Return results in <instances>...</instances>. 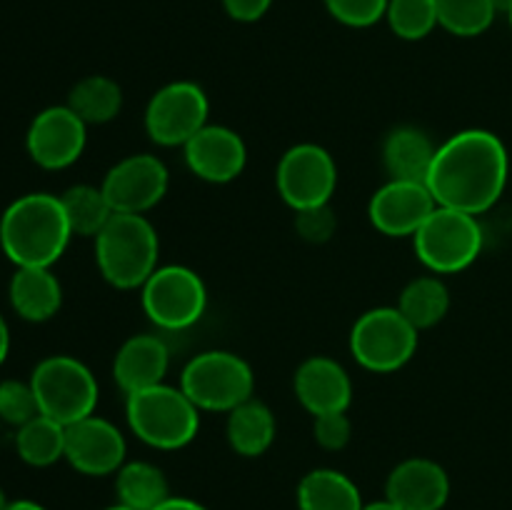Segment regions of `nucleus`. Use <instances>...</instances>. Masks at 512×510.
I'll return each instance as SVG.
<instances>
[{
  "label": "nucleus",
  "instance_id": "nucleus-1",
  "mask_svg": "<svg viewBox=\"0 0 512 510\" xmlns=\"http://www.w3.org/2000/svg\"><path fill=\"white\" fill-rule=\"evenodd\" d=\"M510 155L503 140L483 128L460 130L438 145L425 185L435 203L483 215L503 198Z\"/></svg>",
  "mask_w": 512,
  "mask_h": 510
},
{
  "label": "nucleus",
  "instance_id": "nucleus-2",
  "mask_svg": "<svg viewBox=\"0 0 512 510\" xmlns=\"http://www.w3.org/2000/svg\"><path fill=\"white\" fill-rule=\"evenodd\" d=\"M70 238L73 230L60 195H20L0 218V248L18 268H53Z\"/></svg>",
  "mask_w": 512,
  "mask_h": 510
},
{
  "label": "nucleus",
  "instance_id": "nucleus-3",
  "mask_svg": "<svg viewBox=\"0 0 512 510\" xmlns=\"http://www.w3.org/2000/svg\"><path fill=\"white\" fill-rule=\"evenodd\" d=\"M160 238L148 215L115 213L95 238V263L105 283L138 290L158 270Z\"/></svg>",
  "mask_w": 512,
  "mask_h": 510
},
{
  "label": "nucleus",
  "instance_id": "nucleus-4",
  "mask_svg": "<svg viewBox=\"0 0 512 510\" xmlns=\"http://www.w3.org/2000/svg\"><path fill=\"white\" fill-rule=\"evenodd\" d=\"M125 420L140 443L155 450H180L198 438L200 408L180 385L160 383L125 395Z\"/></svg>",
  "mask_w": 512,
  "mask_h": 510
},
{
  "label": "nucleus",
  "instance_id": "nucleus-5",
  "mask_svg": "<svg viewBox=\"0 0 512 510\" xmlns=\"http://www.w3.org/2000/svg\"><path fill=\"white\" fill-rule=\"evenodd\" d=\"M180 388L200 413H225L255 395V373L233 350H203L185 363Z\"/></svg>",
  "mask_w": 512,
  "mask_h": 510
},
{
  "label": "nucleus",
  "instance_id": "nucleus-6",
  "mask_svg": "<svg viewBox=\"0 0 512 510\" xmlns=\"http://www.w3.org/2000/svg\"><path fill=\"white\" fill-rule=\"evenodd\" d=\"M483 243L485 235L478 215L445 205H438L423 228L413 235L415 255L435 275L468 270L483 253Z\"/></svg>",
  "mask_w": 512,
  "mask_h": 510
},
{
  "label": "nucleus",
  "instance_id": "nucleus-7",
  "mask_svg": "<svg viewBox=\"0 0 512 510\" xmlns=\"http://www.w3.org/2000/svg\"><path fill=\"white\" fill-rule=\"evenodd\" d=\"M30 385L40 413L70 425L88 418L98 408V380L83 360L73 355H48L35 365Z\"/></svg>",
  "mask_w": 512,
  "mask_h": 510
},
{
  "label": "nucleus",
  "instance_id": "nucleus-8",
  "mask_svg": "<svg viewBox=\"0 0 512 510\" xmlns=\"http://www.w3.org/2000/svg\"><path fill=\"white\" fill-rule=\"evenodd\" d=\"M418 335L398 305H380L355 320L348 340L350 355L370 373H395L418 353Z\"/></svg>",
  "mask_w": 512,
  "mask_h": 510
},
{
  "label": "nucleus",
  "instance_id": "nucleus-9",
  "mask_svg": "<svg viewBox=\"0 0 512 510\" xmlns=\"http://www.w3.org/2000/svg\"><path fill=\"white\" fill-rule=\"evenodd\" d=\"M140 303L155 328L165 333L188 330L208 308L205 280L188 265H158L140 288Z\"/></svg>",
  "mask_w": 512,
  "mask_h": 510
},
{
  "label": "nucleus",
  "instance_id": "nucleus-10",
  "mask_svg": "<svg viewBox=\"0 0 512 510\" xmlns=\"http://www.w3.org/2000/svg\"><path fill=\"white\" fill-rule=\"evenodd\" d=\"M210 100L193 80H175L155 90L145 105V133L155 145L183 148L208 125Z\"/></svg>",
  "mask_w": 512,
  "mask_h": 510
},
{
  "label": "nucleus",
  "instance_id": "nucleus-11",
  "mask_svg": "<svg viewBox=\"0 0 512 510\" xmlns=\"http://www.w3.org/2000/svg\"><path fill=\"white\" fill-rule=\"evenodd\" d=\"M275 185L285 205L293 210L325 205L333 200L338 188V165L323 145L298 143L280 158Z\"/></svg>",
  "mask_w": 512,
  "mask_h": 510
},
{
  "label": "nucleus",
  "instance_id": "nucleus-12",
  "mask_svg": "<svg viewBox=\"0 0 512 510\" xmlns=\"http://www.w3.org/2000/svg\"><path fill=\"white\" fill-rule=\"evenodd\" d=\"M100 188L115 213L145 215L168 195L170 170L153 153L125 155L105 173Z\"/></svg>",
  "mask_w": 512,
  "mask_h": 510
},
{
  "label": "nucleus",
  "instance_id": "nucleus-13",
  "mask_svg": "<svg viewBox=\"0 0 512 510\" xmlns=\"http://www.w3.org/2000/svg\"><path fill=\"white\" fill-rule=\"evenodd\" d=\"M88 145V125L68 108L50 105L40 110L25 135L30 160L45 170H65L78 163Z\"/></svg>",
  "mask_w": 512,
  "mask_h": 510
},
{
  "label": "nucleus",
  "instance_id": "nucleus-14",
  "mask_svg": "<svg viewBox=\"0 0 512 510\" xmlns=\"http://www.w3.org/2000/svg\"><path fill=\"white\" fill-rule=\"evenodd\" d=\"M128 443L113 420L103 415H88L78 423L65 425V460L78 473L90 478L113 475L123 468Z\"/></svg>",
  "mask_w": 512,
  "mask_h": 510
},
{
  "label": "nucleus",
  "instance_id": "nucleus-15",
  "mask_svg": "<svg viewBox=\"0 0 512 510\" xmlns=\"http://www.w3.org/2000/svg\"><path fill=\"white\" fill-rule=\"evenodd\" d=\"M435 208L438 203L425 183L388 180L370 198L368 218L370 225L388 238H413Z\"/></svg>",
  "mask_w": 512,
  "mask_h": 510
},
{
  "label": "nucleus",
  "instance_id": "nucleus-16",
  "mask_svg": "<svg viewBox=\"0 0 512 510\" xmlns=\"http://www.w3.org/2000/svg\"><path fill=\"white\" fill-rule=\"evenodd\" d=\"M183 153L190 173L213 185L233 183L248 165V145L228 125L208 123L183 145Z\"/></svg>",
  "mask_w": 512,
  "mask_h": 510
},
{
  "label": "nucleus",
  "instance_id": "nucleus-17",
  "mask_svg": "<svg viewBox=\"0 0 512 510\" xmlns=\"http://www.w3.org/2000/svg\"><path fill=\"white\" fill-rule=\"evenodd\" d=\"M295 398L310 415L345 413L353 403V380L330 355H310L293 375Z\"/></svg>",
  "mask_w": 512,
  "mask_h": 510
},
{
  "label": "nucleus",
  "instance_id": "nucleus-18",
  "mask_svg": "<svg viewBox=\"0 0 512 510\" xmlns=\"http://www.w3.org/2000/svg\"><path fill=\"white\" fill-rule=\"evenodd\" d=\"M385 498L403 510H443L450 498V478L438 460L405 458L390 470Z\"/></svg>",
  "mask_w": 512,
  "mask_h": 510
},
{
  "label": "nucleus",
  "instance_id": "nucleus-19",
  "mask_svg": "<svg viewBox=\"0 0 512 510\" xmlns=\"http://www.w3.org/2000/svg\"><path fill=\"white\" fill-rule=\"evenodd\" d=\"M170 368V348L160 335H130L113 358V380L125 395L165 383Z\"/></svg>",
  "mask_w": 512,
  "mask_h": 510
},
{
  "label": "nucleus",
  "instance_id": "nucleus-20",
  "mask_svg": "<svg viewBox=\"0 0 512 510\" xmlns=\"http://www.w3.org/2000/svg\"><path fill=\"white\" fill-rule=\"evenodd\" d=\"M438 145L425 130L415 125H400L390 130L383 143V165L390 180H415L425 183L433 168Z\"/></svg>",
  "mask_w": 512,
  "mask_h": 510
},
{
  "label": "nucleus",
  "instance_id": "nucleus-21",
  "mask_svg": "<svg viewBox=\"0 0 512 510\" xmlns=\"http://www.w3.org/2000/svg\"><path fill=\"white\" fill-rule=\"evenodd\" d=\"M10 305L28 323L55 318L63 305V285L50 268H18L10 278Z\"/></svg>",
  "mask_w": 512,
  "mask_h": 510
},
{
  "label": "nucleus",
  "instance_id": "nucleus-22",
  "mask_svg": "<svg viewBox=\"0 0 512 510\" xmlns=\"http://www.w3.org/2000/svg\"><path fill=\"white\" fill-rule=\"evenodd\" d=\"M275 435H278V423H275L273 410L255 395L230 410L228 420H225L228 445L243 458H258V455L268 453Z\"/></svg>",
  "mask_w": 512,
  "mask_h": 510
},
{
  "label": "nucleus",
  "instance_id": "nucleus-23",
  "mask_svg": "<svg viewBox=\"0 0 512 510\" xmlns=\"http://www.w3.org/2000/svg\"><path fill=\"white\" fill-rule=\"evenodd\" d=\"M360 488L345 473L333 468H315L298 483L300 510H363Z\"/></svg>",
  "mask_w": 512,
  "mask_h": 510
},
{
  "label": "nucleus",
  "instance_id": "nucleus-24",
  "mask_svg": "<svg viewBox=\"0 0 512 510\" xmlns=\"http://www.w3.org/2000/svg\"><path fill=\"white\" fill-rule=\"evenodd\" d=\"M118 503L130 510H155L170 498V485L163 470L148 460H125L115 473Z\"/></svg>",
  "mask_w": 512,
  "mask_h": 510
},
{
  "label": "nucleus",
  "instance_id": "nucleus-25",
  "mask_svg": "<svg viewBox=\"0 0 512 510\" xmlns=\"http://www.w3.org/2000/svg\"><path fill=\"white\" fill-rule=\"evenodd\" d=\"M398 310L415 330H430L445 320L450 310V290L440 275H418L398 295Z\"/></svg>",
  "mask_w": 512,
  "mask_h": 510
},
{
  "label": "nucleus",
  "instance_id": "nucleus-26",
  "mask_svg": "<svg viewBox=\"0 0 512 510\" xmlns=\"http://www.w3.org/2000/svg\"><path fill=\"white\" fill-rule=\"evenodd\" d=\"M65 105L85 125H105L123 110V88L110 75H85L70 88Z\"/></svg>",
  "mask_w": 512,
  "mask_h": 510
},
{
  "label": "nucleus",
  "instance_id": "nucleus-27",
  "mask_svg": "<svg viewBox=\"0 0 512 510\" xmlns=\"http://www.w3.org/2000/svg\"><path fill=\"white\" fill-rule=\"evenodd\" d=\"M60 203H63L65 215H68L70 230H73V235H80V238L95 240L100 235V230H103L105 225L110 223V218L115 215L113 205L105 198L100 185H70L65 193H60Z\"/></svg>",
  "mask_w": 512,
  "mask_h": 510
},
{
  "label": "nucleus",
  "instance_id": "nucleus-28",
  "mask_svg": "<svg viewBox=\"0 0 512 510\" xmlns=\"http://www.w3.org/2000/svg\"><path fill=\"white\" fill-rule=\"evenodd\" d=\"M15 450L33 468L55 465L65 458V425L43 413L35 415L15 433Z\"/></svg>",
  "mask_w": 512,
  "mask_h": 510
},
{
  "label": "nucleus",
  "instance_id": "nucleus-29",
  "mask_svg": "<svg viewBox=\"0 0 512 510\" xmlns=\"http://www.w3.org/2000/svg\"><path fill=\"white\" fill-rule=\"evenodd\" d=\"M493 0H438V25L458 38H475L493 25Z\"/></svg>",
  "mask_w": 512,
  "mask_h": 510
},
{
  "label": "nucleus",
  "instance_id": "nucleus-30",
  "mask_svg": "<svg viewBox=\"0 0 512 510\" xmlns=\"http://www.w3.org/2000/svg\"><path fill=\"white\" fill-rule=\"evenodd\" d=\"M390 30L403 40H423L438 28V0H388Z\"/></svg>",
  "mask_w": 512,
  "mask_h": 510
},
{
  "label": "nucleus",
  "instance_id": "nucleus-31",
  "mask_svg": "<svg viewBox=\"0 0 512 510\" xmlns=\"http://www.w3.org/2000/svg\"><path fill=\"white\" fill-rule=\"evenodd\" d=\"M35 415H40V408L30 380H0V420L20 428Z\"/></svg>",
  "mask_w": 512,
  "mask_h": 510
},
{
  "label": "nucleus",
  "instance_id": "nucleus-32",
  "mask_svg": "<svg viewBox=\"0 0 512 510\" xmlns=\"http://www.w3.org/2000/svg\"><path fill=\"white\" fill-rule=\"evenodd\" d=\"M328 13L348 28H370L385 18L388 0H323Z\"/></svg>",
  "mask_w": 512,
  "mask_h": 510
},
{
  "label": "nucleus",
  "instance_id": "nucleus-33",
  "mask_svg": "<svg viewBox=\"0 0 512 510\" xmlns=\"http://www.w3.org/2000/svg\"><path fill=\"white\" fill-rule=\"evenodd\" d=\"M295 233L305 240V243L323 245L328 243L330 238L338 230V215H335L333 205H315V208L295 210Z\"/></svg>",
  "mask_w": 512,
  "mask_h": 510
},
{
  "label": "nucleus",
  "instance_id": "nucleus-34",
  "mask_svg": "<svg viewBox=\"0 0 512 510\" xmlns=\"http://www.w3.org/2000/svg\"><path fill=\"white\" fill-rule=\"evenodd\" d=\"M313 438L323 450H343L353 438V423L345 413H325L313 418Z\"/></svg>",
  "mask_w": 512,
  "mask_h": 510
},
{
  "label": "nucleus",
  "instance_id": "nucleus-35",
  "mask_svg": "<svg viewBox=\"0 0 512 510\" xmlns=\"http://www.w3.org/2000/svg\"><path fill=\"white\" fill-rule=\"evenodd\" d=\"M273 0H223L225 13L238 23H255L270 10Z\"/></svg>",
  "mask_w": 512,
  "mask_h": 510
},
{
  "label": "nucleus",
  "instance_id": "nucleus-36",
  "mask_svg": "<svg viewBox=\"0 0 512 510\" xmlns=\"http://www.w3.org/2000/svg\"><path fill=\"white\" fill-rule=\"evenodd\" d=\"M155 510H208L203 503H198V500L193 498H183V495H170L168 500H163V503L158 505Z\"/></svg>",
  "mask_w": 512,
  "mask_h": 510
},
{
  "label": "nucleus",
  "instance_id": "nucleus-37",
  "mask_svg": "<svg viewBox=\"0 0 512 510\" xmlns=\"http://www.w3.org/2000/svg\"><path fill=\"white\" fill-rule=\"evenodd\" d=\"M8 353H10V328L8 323H5L3 315H0V365L5 363Z\"/></svg>",
  "mask_w": 512,
  "mask_h": 510
},
{
  "label": "nucleus",
  "instance_id": "nucleus-38",
  "mask_svg": "<svg viewBox=\"0 0 512 510\" xmlns=\"http://www.w3.org/2000/svg\"><path fill=\"white\" fill-rule=\"evenodd\" d=\"M3 510H48V508H43V505L35 503V500H8V505H5Z\"/></svg>",
  "mask_w": 512,
  "mask_h": 510
},
{
  "label": "nucleus",
  "instance_id": "nucleus-39",
  "mask_svg": "<svg viewBox=\"0 0 512 510\" xmlns=\"http://www.w3.org/2000/svg\"><path fill=\"white\" fill-rule=\"evenodd\" d=\"M363 510H403V508H400V505H395L393 500L383 498V500H378V503H365Z\"/></svg>",
  "mask_w": 512,
  "mask_h": 510
},
{
  "label": "nucleus",
  "instance_id": "nucleus-40",
  "mask_svg": "<svg viewBox=\"0 0 512 510\" xmlns=\"http://www.w3.org/2000/svg\"><path fill=\"white\" fill-rule=\"evenodd\" d=\"M493 5H495V10H498V13L508 15L510 8H512V0H493Z\"/></svg>",
  "mask_w": 512,
  "mask_h": 510
},
{
  "label": "nucleus",
  "instance_id": "nucleus-41",
  "mask_svg": "<svg viewBox=\"0 0 512 510\" xmlns=\"http://www.w3.org/2000/svg\"><path fill=\"white\" fill-rule=\"evenodd\" d=\"M5 505H8V500H5V493H3V490H0V510H3Z\"/></svg>",
  "mask_w": 512,
  "mask_h": 510
},
{
  "label": "nucleus",
  "instance_id": "nucleus-42",
  "mask_svg": "<svg viewBox=\"0 0 512 510\" xmlns=\"http://www.w3.org/2000/svg\"><path fill=\"white\" fill-rule=\"evenodd\" d=\"M105 510H130V508H125V505L115 503V505H110V508H105Z\"/></svg>",
  "mask_w": 512,
  "mask_h": 510
},
{
  "label": "nucleus",
  "instance_id": "nucleus-43",
  "mask_svg": "<svg viewBox=\"0 0 512 510\" xmlns=\"http://www.w3.org/2000/svg\"><path fill=\"white\" fill-rule=\"evenodd\" d=\"M508 20H510V28H512V8H510V13H508Z\"/></svg>",
  "mask_w": 512,
  "mask_h": 510
}]
</instances>
